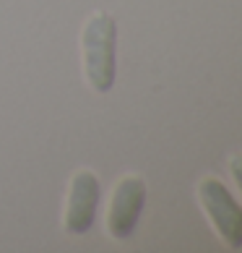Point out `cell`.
<instances>
[{
    "mask_svg": "<svg viewBox=\"0 0 242 253\" xmlns=\"http://www.w3.org/2000/svg\"><path fill=\"white\" fill-rule=\"evenodd\" d=\"M115 18L104 11L94 13L83 29V65L91 86L99 94L109 91L115 84Z\"/></svg>",
    "mask_w": 242,
    "mask_h": 253,
    "instance_id": "6da1fadb",
    "label": "cell"
},
{
    "mask_svg": "<svg viewBox=\"0 0 242 253\" xmlns=\"http://www.w3.org/2000/svg\"><path fill=\"white\" fill-rule=\"evenodd\" d=\"M198 199L227 246L242 248V209L232 199L227 185L216 177H203L198 185Z\"/></svg>",
    "mask_w": 242,
    "mask_h": 253,
    "instance_id": "7a4b0ae2",
    "label": "cell"
},
{
    "mask_svg": "<svg viewBox=\"0 0 242 253\" xmlns=\"http://www.w3.org/2000/svg\"><path fill=\"white\" fill-rule=\"evenodd\" d=\"M143 204H146V183L136 175L123 177L112 193V204H109L107 211V230L112 232V238L128 240L133 235L138 217L143 211Z\"/></svg>",
    "mask_w": 242,
    "mask_h": 253,
    "instance_id": "3957f363",
    "label": "cell"
},
{
    "mask_svg": "<svg viewBox=\"0 0 242 253\" xmlns=\"http://www.w3.org/2000/svg\"><path fill=\"white\" fill-rule=\"evenodd\" d=\"M97 204H99V180L83 170L73 177L70 185V199L68 209H65V230L70 235H83L94 224Z\"/></svg>",
    "mask_w": 242,
    "mask_h": 253,
    "instance_id": "277c9868",
    "label": "cell"
},
{
    "mask_svg": "<svg viewBox=\"0 0 242 253\" xmlns=\"http://www.w3.org/2000/svg\"><path fill=\"white\" fill-rule=\"evenodd\" d=\"M229 167H232V175L237 177V183H240V188H242V154L240 157H232Z\"/></svg>",
    "mask_w": 242,
    "mask_h": 253,
    "instance_id": "5b68a950",
    "label": "cell"
}]
</instances>
